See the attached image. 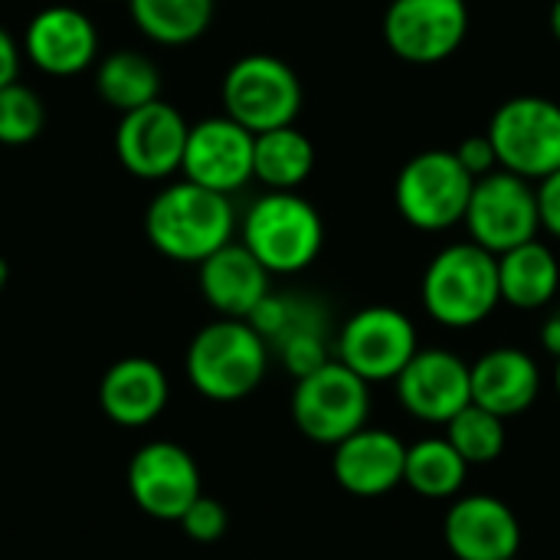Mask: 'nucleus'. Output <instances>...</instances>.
<instances>
[{
    "label": "nucleus",
    "instance_id": "1",
    "mask_svg": "<svg viewBox=\"0 0 560 560\" xmlns=\"http://www.w3.org/2000/svg\"><path fill=\"white\" fill-rule=\"evenodd\" d=\"M144 233L161 256L200 266L207 256L233 243L236 210L223 194H213L190 180H174L161 187L148 203Z\"/></svg>",
    "mask_w": 560,
    "mask_h": 560
},
{
    "label": "nucleus",
    "instance_id": "2",
    "mask_svg": "<svg viewBox=\"0 0 560 560\" xmlns=\"http://www.w3.org/2000/svg\"><path fill=\"white\" fill-rule=\"evenodd\" d=\"M420 299L427 315L443 328L482 325L502 302L499 256L472 240L443 246L423 272Z\"/></svg>",
    "mask_w": 560,
    "mask_h": 560
},
{
    "label": "nucleus",
    "instance_id": "3",
    "mask_svg": "<svg viewBox=\"0 0 560 560\" xmlns=\"http://www.w3.org/2000/svg\"><path fill=\"white\" fill-rule=\"evenodd\" d=\"M240 243L269 269V276H292L318 259L325 220L299 190H266L249 203Z\"/></svg>",
    "mask_w": 560,
    "mask_h": 560
},
{
    "label": "nucleus",
    "instance_id": "4",
    "mask_svg": "<svg viewBox=\"0 0 560 560\" xmlns=\"http://www.w3.org/2000/svg\"><path fill=\"white\" fill-rule=\"evenodd\" d=\"M269 368L266 338L240 318H220L200 328L187 348V377L197 394L217 404L249 397Z\"/></svg>",
    "mask_w": 560,
    "mask_h": 560
},
{
    "label": "nucleus",
    "instance_id": "5",
    "mask_svg": "<svg viewBox=\"0 0 560 560\" xmlns=\"http://www.w3.org/2000/svg\"><path fill=\"white\" fill-rule=\"evenodd\" d=\"M220 98L226 118H233L253 135H262L272 128L295 125L305 92L302 79L285 59L272 52H246L226 69Z\"/></svg>",
    "mask_w": 560,
    "mask_h": 560
},
{
    "label": "nucleus",
    "instance_id": "6",
    "mask_svg": "<svg viewBox=\"0 0 560 560\" xmlns=\"http://www.w3.org/2000/svg\"><path fill=\"white\" fill-rule=\"evenodd\" d=\"M472 187L476 177L459 164L456 151L430 148L400 167L394 180V203L413 230L443 233L466 220Z\"/></svg>",
    "mask_w": 560,
    "mask_h": 560
},
{
    "label": "nucleus",
    "instance_id": "7",
    "mask_svg": "<svg viewBox=\"0 0 560 560\" xmlns=\"http://www.w3.org/2000/svg\"><path fill=\"white\" fill-rule=\"evenodd\" d=\"M499 167L532 184L560 171V102L548 95H515L502 102L486 128Z\"/></svg>",
    "mask_w": 560,
    "mask_h": 560
},
{
    "label": "nucleus",
    "instance_id": "8",
    "mask_svg": "<svg viewBox=\"0 0 560 560\" xmlns=\"http://www.w3.org/2000/svg\"><path fill=\"white\" fill-rule=\"evenodd\" d=\"M371 413V384L358 377L341 361H328L308 377L295 381L292 390V420L295 427L325 446H338L358 430L368 427Z\"/></svg>",
    "mask_w": 560,
    "mask_h": 560
},
{
    "label": "nucleus",
    "instance_id": "9",
    "mask_svg": "<svg viewBox=\"0 0 560 560\" xmlns=\"http://www.w3.org/2000/svg\"><path fill=\"white\" fill-rule=\"evenodd\" d=\"M463 223L469 230V240L489 249L492 256H502L522 243L538 240L541 220H538L535 184L502 167L479 177Z\"/></svg>",
    "mask_w": 560,
    "mask_h": 560
},
{
    "label": "nucleus",
    "instance_id": "10",
    "mask_svg": "<svg viewBox=\"0 0 560 560\" xmlns=\"http://www.w3.org/2000/svg\"><path fill=\"white\" fill-rule=\"evenodd\" d=\"M384 43L410 66H436L459 52L469 33L466 0H390L384 10Z\"/></svg>",
    "mask_w": 560,
    "mask_h": 560
},
{
    "label": "nucleus",
    "instance_id": "11",
    "mask_svg": "<svg viewBox=\"0 0 560 560\" xmlns=\"http://www.w3.org/2000/svg\"><path fill=\"white\" fill-rule=\"evenodd\" d=\"M420 351L413 322L390 305H368L354 312L338 335V361L368 384L397 381Z\"/></svg>",
    "mask_w": 560,
    "mask_h": 560
},
{
    "label": "nucleus",
    "instance_id": "12",
    "mask_svg": "<svg viewBox=\"0 0 560 560\" xmlns=\"http://www.w3.org/2000/svg\"><path fill=\"white\" fill-rule=\"evenodd\" d=\"M187 118L171 102H151L125 112L115 128V158L138 180H167L184 164Z\"/></svg>",
    "mask_w": 560,
    "mask_h": 560
},
{
    "label": "nucleus",
    "instance_id": "13",
    "mask_svg": "<svg viewBox=\"0 0 560 560\" xmlns=\"http://www.w3.org/2000/svg\"><path fill=\"white\" fill-rule=\"evenodd\" d=\"M128 492L135 505L158 522H180L203 495L194 456L167 440L141 446L128 463Z\"/></svg>",
    "mask_w": 560,
    "mask_h": 560
},
{
    "label": "nucleus",
    "instance_id": "14",
    "mask_svg": "<svg viewBox=\"0 0 560 560\" xmlns=\"http://www.w3.org/2000/svg\"><path fill=\"white\" fill-rule=\"evenodd\" d=\"M253 144L256 135L236 125L233 118H203L187 131L180 174L197 187L230 197L253 180Z\"/></svg>",
    "mask_w": 560,
    "mask_h": 560
},
{
    "label": "nucleus",
    "instance_id": "15",
    "mask_svg": "<svg viewBox=\"0 0 560 560\" xmlns=\"http://www.w3.org/2000/svg\"><path fill=\"white\" fill-rule=\"evenodd\" d=\"M397 400L423 423H450L472 404V368L446 348H420L400 371Z\"/></svg>",
    "mask_w": 560,
    "mask_h": 560
},
{
    "label": "nucleus",
    "instance_id": "16",
    "mask_svg": "<svg viewBox=\"0 0 560 560\" xmlns=\"http://www.w3.org/2000/svg\"><path fill=\"white\" fill-rule=\"evenodd\" d=\"M23 56L46 75L69 79L98 62V30L79 7H43L23 33Z\"/></svg>",
    "mask_w": 560,
    "mask_h": 560
},
{
    "label": "nucleus",
    "instance_id": "17",
    "mask_svg": "<svg viewBox=\"0 0 560 560\" xmlns=\"http://www.w3.org/2000/svg\"><path fill=\"white\" fill-rule=\"evenodd\" d=\"M443 538L456 560H509L518 558L522 525L502 499L466 495L446 512Z\"/></svg>",
    "mask_w": 560,
    "mask_h": 560
},
{
    "label": "nucleus",
    "instance_id": "18",
    "mask_svg": "<svg viewBox=\"0 0 560 560\" xmlns=\"http://www.w3.org/2000/svg\"><path fill=\"white\" fill-rule=\"evenodd\" d=\"M404 466H407L404 440L381 427L358 430L354 436L335 446V459H331L335 482L358 499H377L394 492L404 482Z\"/></svg>",
    "mask_w": 560,
    "mask_h": 560
},
{
    "label": "nucleus",
    "instance_id": "19",
    "mask_svg": "<svg viewBox=\"0 0 560 560\" xmlns=\"http://www.w3.org/2000/svg\"><path fill=\"white\" fill-rule=\"evenodd\" d=\"M200 292L220 318H240L246 322L256 305L272 292L269 289V269L243 246V243H226L213 256L200 262L197 272Z\"/></svg>",
    "mask_w": 560,
    "mask_h": 560
},
{
    "label": "nucleus",
    "instance_id": "20",
    "mask_svg": "<svg viewBox=\"0 0 560 560\" xmlns=\"http://www.w3.org/2000/svg\"><path fill=\"white\" fill-rule=\"evenodd\" d=\"M541 394V368L522 348H492L472 364V404L509 420Z\"/></svg>",
    "mask_w": 560,
    "mask_h": 560
},
{
    "label": "nucleus",
    "instance_id": "21",
    "mask_svg": "<svg viewBox=\"0 0 560 560\" xmlns=\"http://www.w3.org/2000/svg\"><path fill=\"white\" fill-rule=\"evenodd\" d=\"M167 397H171L167 377L161 364L148 358L115 361L98 384L102 413L118 427H148L164 413Z\"/></svg>",
    "mask_w": 560,
    "mask_h": 560
},
{
    "label": "nucleus",
    "instance_id": "22",
    "mask_svg": "<svg viewBox=\"0 0 560 560\" xmlns=\"http://www.w3.org/2000/svg\"><path fill=\"white\" fill-rule=\"evenodd\" d=\"M499 289L502 302L522 312L545 308L560 289V262L541 240L522 243L499 256Z\"/></svg>",
    "mask_w": 560,
    "mask_h": 560
},
{
    "label": "nucleus",
    "instance_id": "23",
    "mask_svg": "<svg viewBox=\"0 0 560 560\" xmlns=\"http://www.w3.org/2000/svg\"><path fill=\"white\" fill-rule=\"evenodd\" d=\"M315 171V144L295 125L256 135L253 180L266 190H299Z\"/></svg>",
    "mask_w": 560,
    "mask_h": 560
},
{
    "label": "nucleus",
    "instance_id": "24",
    "mask_svg": "<svg viewBox=\"0 0 560 560\" xmlns=\"http://www.w3.org/2000/svg\"><path fill=\"white\" fill-rule=\"evenodd\" d=\"M95 92L115 112H135L161 98V69L138 49H115L95 62Z\"/></svg>",
    "mask_w": 560,
    "mask_h": 560
},
{
    "label": "nucleus",
    "instance_id": "25",
    "mask_svg": "<svg viewBox=\"0 0 560 560\" xmlns=\"http://www.w3.org/2000/svg\"><path fill=\"white\" fill-rule=\"evenodd\" d=\"M138 33L158 46L197 43L210 23L217 0H128Z\"/></svg>",
    "mask_w": 560,
    "mask_h": 560
},
{
    "label": "nucleus",
    "instance_id": "26",
    "mask_svg": "<svg viewBox=\"0 0 560 560\" xmlns=\"http://www.w3.org/2000/svg\"><path fill=\"white\" fill-rule=\"evenodd\" d=\"M469 463L456 453L446 436H430L407 446L404 486L423 499H453L466 486Z\"/></svg>",
    "mask_w": 560,
    "mask_h": 560
},
{
    "label": "nucleus",
    "instance_id": "27",
    "mask_svg": "<svg viewBox=\"0 0 560 560\" xmlns=\"http://www.w3.org/2000/svg\"><path fill=\"white\" fill-rule=\"evenodd\" d=\"M446 440L469 466H486L495 463L505 450V420L469 404L446 423Z\"/></svg>",
    "mask_w": 560,
    "mask_h": 560
},
{
    "label": "nucleus",
    "instance_id": "28",
    "mask_svg": "<svg viewBox=\"0 0 560 560\" xmlns=\"http://www.w3.org/2000/svg\"><path fill=\"white\" fill-rule=\"evenodd\" d=\"M46 125V105L43 98L23 85L20 79L0 89V144L20 148L39 138Z\"/></svg>",
    "mask_w": 560,
    "mask_h": 560
},
{
    "label": "nucleus",
    "instance_id": "29",
    "mask_svg": "<svg viewBox=\"0 0 560 560\" xmlns=\"http://www.w3.org/2000/svg\"><path fill=\"white\" fill-rule=\"evenodd\" d=\"M279 358L285 364V371L299 381L308 377L312 371H318L322 364H328V345H325V318L315 308L312 315H305L285 338L276 341Z\"/></svg>",
    "mask_w": 560,
    "mask_h": 560
},
{
    "label": "nucleus",
    "instance_id": "30",
    "mask_svg": "<svg viewBox=\"0 0 560 560\" xmlns=\"http://www.w3.org/2000/svg\"><path fill=\"white\" fill-rule=\"evenodd\" d=\"M177 525L184 528V535H187L190 541H197V545H213V541H220V538L226 535L230 518H226V509H223L217 499L200 495V499L184 512V518H180Z\"/></svg>",
    "mask_w": 560,
    "mask_h": 560
},
{
    "label": "nucleus",
    "instance_id": "31",
    "mask_svg": "<svg viewBox=\"0 0 560 560\" xmlns=\"http://www.w3.org/2000/svg\"><path fill=\"white\" fill-rule=\"evenodd\" d=\"M456 158H459V164H463L476 180L486 177V174H492V171H499V158H495V148H492V141H489L486 131H482V135L463 138L459 148H456Z\"/></svg>",
    "mask_w": 560,
    "mask_h": 560
},
{
    "label": "nucleus",
    "instance_id": "32",
    "mask_svg": "<svg viewBox=\"0 0 560 560\" xmlns=\"http://www.w3.org/2000/svg\"><path fill=\"white\" fill-rule=\"evenodd\" d=\"M535 197H538V220L541 230L560 240V171L548 174L545 180L535 184Z\"/></svg>",
    "mask_w": 560,
    "mask_h": 560
},
{
    "label": "nucleus",
    "instance_id": "33",
    "mask_svg": "<svg viewBox=\"0 0 560 560\" xmlns=\"http://www.w3.org/2000/svg\"><path fill=\"white\" fill-rule=\"evenodd\" d=\"M20 56H23V49L16 46V39L0 26V89L3 85H10V82H16V75H20Z\"/></svg>",
    "mask_w": 560,
    "mask_h": 560
},
{
    "label": "nucleus",
    "instance_id": "34",
    "mask_svg": "<svg viewBox=\"0 0 560 560\" xmlns=\"http://www.w3.org/2000/svg\"><path fill=\"white\" fill-rule=\"evenodd\" d=\"M541 345H545V351H551L555 358H560V312H555V315L545 322V328H541Z\"/></svg>",
    "mask_w": 560,
    "mask_h": 560
},
{
    "label": "nucleus",
    "instance_id": "35",
    "mask_svg": "<svg viewBox=\"0 0 560 560\" xmlns=\"http://www.w3.org/2000/svg\"><path fill=\"white\" fill-rule=\"evenodd\" d=\"M548 26H551V36L560 43V0L551 3V13H548Z\"/></svg>",
    "mask_w": 560,
    "mask_h": 560
},
{
    "label": "nucleus",
    "instance_id": "36",
    "mask_svg": "<svg viewBox=\"0 0 560 560\" xmlns=\"http://www.w3.org/2000/svg\"><path fill=\"white\" fill-rule=\"evenodd\" d=\"M7 279H10V269H7V259L0 256V292L7 289Z\"/></svg>",
    "mask_w": 560,
    "mask_h": 560
},
{
    "label": "nucleus",
    "instance_id": "37",
    "mask_svg": "<svg viewBox=\"0 0 560 560\" xmlns=\"http://www.w3.org/2000/svg\"><path fill=\"white\" fill-rule=\"evenodd\" d=\"M555 387H558L560 394V358H555Z\"/></svg>",
    "mask_w": 560,
    "mask_h": 560
},
{
    "label": "nucleus",
    "instance_id": "38",
    "mask_svg": "<svg viewBox=\"0 0 560 560\" xmlns=\"http://www.w3.org/2000/svg\"><path fill=\"white\" fill-rule=\"evenodd\" d=\"M509 560H518V558H509Z\"/></svg>",
    "mask_w": 560,
    "mask_h": 560
}]
</instances>
